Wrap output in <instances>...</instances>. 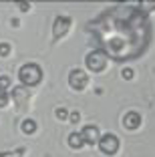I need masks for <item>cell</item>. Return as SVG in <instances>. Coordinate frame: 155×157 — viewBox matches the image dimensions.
<instances>
[{"mask_svg":"<svg viewBox=\"0 0 155 157\" xmlns=\"http://www.w3.org/2000/svg\"><path fill=\"white\" fill-rule=\"evenodd\" d=\"M26 149L18 147V149H12V151H0V157H24Z\"/></svg>","mask_w":155,"mask_h":157,"instance_id":"obj_11","label":"cell"},{"mask_svg":"<svg viewBox=\"0 0 155 157\" xmlns=\"http://www.w3.org/2000/svg\"><path fill=\"white\" fill-rule=\"evenodd\" d=\"M8 87H10V77H8V75H0V89H4V91H6Z\"/></svg>","mask_w":155,"mask_h":157,"instance_id":"obj_15","label":"cell"},{"mask_svg":"<svg viewBox=\"0 0 155 157\" xmlns=\"http://www.w3.org/2000/svg\"><path fill=\"white\" fill-rule=\"evenodd\" d=\"M18 78H20V83H22V87H26V89L37 87V85L42 81V69L37 65V63H26V65L20 67Z\"/></svg>","mask_w":155,"mask_h":157,"instance_id":"obj_1","label":"cell"},{"mask_svg":"<svg viewBox=\"0 0 155 157\" xmlns=\"http://www.w3.org/2000/svg\"><path fill=\"white\" fill-rule=\"evenodd\" d=\"M85 63H87V67L93 71V73H103L105 67H107L105 51H91L87 55V59H85Z\"/></svg>","mask_w":155,"mask_h":157,"instance_id":"obj_2","label":"cell"},{"mask_svg":"<svg viewBox=\"0 0 155 157\" xmlns=\"http://www.w3.org/2000/svg\"><path fill=\"white\" fill-rule=\"evenodd\" d=\"M121 75H123V78H125V81H129V78H133V77H135V71H133V69H129V67H125Z\"/></svg>","mask_w":155,"mask_h":157,"instance_id":"obj_17","label":"cell"},{"mask_svg":"<svg viewBox=\"0 0 155 157\" xmlns=\"http://www.w3.org/2000/svg\"><path fill=\"white\" fill-rule=\"evenodd\" d=\"M139 10H141V12H149V10H155V0H149V2H141Z\"/></svg>","mask_w":155,"mask_h":157,"instance_id":"obj_14","label":"cell"},{"mask_svg":"<svg viewBox=\"0 0 155 157\" xmlns=\"http://www.w3.org/2000/svg\"><path fill=\"white\" fill-rule=\"evenodd\" d=\"M10 55V44L8 42H0V56H8Z\"/></svg>","mask_w":155,"mask_h":157,"instance_id":"obj_16","label":"cell"},{"mask_svg":"<svg viewBox=\"0 0 155 157\" xmlns=\"http://www.w3.org/2000/svg\"><path fill=\"white\" fill-rule=\"evenodd\" d=\"M68 119L73 121V123H79V121H81V113H79V111H73V113H71V117H68Z\"/></svg>","mask_w":155,"mask_h":157,"instance_id":"obj_18","label":"cell"},{"mask_svg":"<svg viewBox=\"0 0 155 157\" xmlns=\"http://www.w3.org/2000/svg\"><path fill=\"white\" fill-rule=\"evenodd\" d=\"M10 97L14 99V103H16V105L24 107V103L28 101V89H26V87H22V85H20V87H14V89H12V95H10Z\"/></svg>","mask_w":155,"mask_h":157,"instance_id":"obj_8","label":"cell"},{"mask_svg":"<svg viewBox=\"0 0 155 157\" xmlns=\"http://www.w3.org/2000/svg\"><path fill=\"white\" fill-rule=\"evenodd\" d=\"M119 137L115 133H105V135H101V141H99V149L105 155H115V153L119 151Z\"/></svg>","mask_w":155,"mask_h":157,"instance_id":"obj_3","label":"cell"},{"mask_svg":"<svg viewBox=\"0 0 155 157\" xmlns=\"http://www.w3.org/2000/svg\"><path fill=\"white\" fill-rule=\"evenodd\" d=\"M83 137H85V141H87V145H97L101 141L99 137V127H95V125H87V127H83Z\"/></svg>","mask_w":155,"mask_h":157,"instance_id":"obj_7","label":"cell"},{"mask_svg":"<svg viewBox=\"0 0 155 157\" xmlns=\"http://www.w3.org/2000/svg\"><path fill=\"white\" fill-rule=\"evenodd\" d=\"M123 125H125V129H129V131L139 129V127H141V115H139L137 111H129V113H125V117H123Z\"/></svg>","mask_w":155,"mask_h":157,"instance_id":"obj_6","label":"cell"},{"mask_svg":"<svg viewBox=\"0 0 155 157\" xmlns=\"http://www.w3.org/2000/svg\"><path fill=\"white\" fill-rule=\"evenodd\" d=\"M20 131L26 135H32L34 131H37V121L34 119H24L22 123H20Z\"/></svg>","mask_w":155,"mask_h":157,"instance_id":"obj_10","label":"cell"},{"mask_svg":"<svg viewBox=\"0 0 155 157\" xmlns=\"http://www.w3.org/2000/svg\"><path fill=\"white\" fill-rule=\"evenodd\" d=\"M68 145L73 149H81L83 145H87V141H85V137H83L81 131H73V133L68 135Z\"/></svg>","mask_w":155,"mask_h":157,"instance_id":"obj_9","label":"cell"},{"mask_svg":"<svg viewBox=\"0 0 155 157\" xmlns=\"http://www.w3.org/2000/svg\"><path fill=\"white\" fill-rule=\"evenodd\" d=\"M87 83H89V77L83 69H73L68 73V85H71L75 91H83V89L87 87Z\"/></svg>","mask_w":155,"mask_h":157,"instance_id":"obj_5","label":"cell"},{"mask_svg":"<svg viewBox=\"0 0 155 157\" xmlns=\"http://www.w3.org/2000/svg\"><path fill=\"white\" fill-rule=\"evenodd\" d=\"M55 115H56V119H59V121H67L68 117H71V113H68L64 107H59V109L55 111Z\"/></svg>","mask_w":155,"mask_h":157,"instance_id":"obj_12","label":"cell"},{"mask_svg":"<svg viewBox=\"0 0 155 157\" xmlns=\"http://www.w3.org/2000/svg\"><path fill=\"white\" fill-rule=\"evenodd\" d=\"M18 8L22 10V12H26V10L30 8V4H28V2H18Z\"/></svg>","mask_w":155,"mask_h":157,"instance_id":"obj_19","label":"cell"},{"mask_svg":"<svg viewBox=\"0 0 155 157\" xmlns=\"http://www.w3.org/2000/svg\"><path fill=\"white\" fill-rule=\"evenodd\" d=\"M71 24H73V20L68 18V16L59 14L55 18V22H52V38H55V40H60V38L71 30Z\"/></svg>","mask_w":155,"mask_h":157,"instance_id":"obj_4","label":"cell"},{"mask_svg":"<svg viewBox=\"0 0 155 157\" xmlns=\"http://www.w3.org/2000/svg\"><path fill=\"white\" fill-rule=\"evenodd\" d=\"M10 99H12V97H10L8 93H6L4 89H0V107H6V105H8V101H10Z\"/></svg>","mask_w":155,"mask_h":157,"instance_id":"obj_13","label":"cell"}]
</instances>
